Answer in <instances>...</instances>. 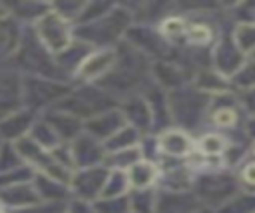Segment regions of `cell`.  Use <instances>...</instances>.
Returning <instances> with one entry per match:
<instances>
[{
  "label": "cell",
  "instance_id": "6da1fadb",
  "mask_svg": "<svg viewBox=\"0 0 255 213\" xmlns=\"http://www.w3.org/2000/svg\"><path fill=\"white\" fill-rule=\"evenodd\" d=\"M239 191L241 187L237 183V177L223 169L201 171L197 173L195 183H193V193L197 195L201 205L211 207V209H219Z\"/></svg>",
  "mask_w": 255,
  "mask_h": 213
},
{
  "label": "cell",
  "instance_id": "7a4b0ae2",
  "mask_svg": "<svg viewBox=\"0 0 255 213\" xmlns=\"http://www.w3.org/2000/svg\"><path fill=\"white\" fill-rule=\"evenodd\" d=\"M211 98L209 94L201 92V90H189V88H177L171 96H169V111L173 115V119L183 125V127H195L201 117L209 111L211 106Z\"/></svg>",
  "mask_w": 255,
  "mask_h": 213
},
{
  "label": "cell",
  "instance_id": "3957f363",
  "mask_svg": "<svg viewBox=\"0 0 255 213\" xmlns=\"http://www.w3.org/2000/svg\"><path fill=\"white\" fill-rule=\"evenodd\" d=\"M245 109L241 106L239 94L235 92H221L215 94L211 98V106H209V119L211 123L221 129V131H231L237 127H243L245 123Z\"/></svg>",
  "mask_w": 255,
  "mask_h": 213
},
{
  "label": "cell",
  "instance_id": "277c9868",
  "mask_svg": "<svg viewBox=\"0 0 255 213\" xmlns=\"http://www.w3.org/2000/svg\"><path fill=\"white\" fill-rule=\"evenodd\" d=\"M128 24H129V12H126L122 8H114L104 18L84 24L80 38L86 42H92V44H110L126 30Z\"/></svg>",
  "mask_w": 255,
  "mask_h": 213
},
{
  "label": "cell",
  "instance_id": "5b68a950",
  "mask_svg": "<svg viewBox=\"0 0 255 213\" xmlns=\"http://www.w3.org/2000/svg\"><path fill=\"white\" fill-rule=\"evenodd\" d=\"M245 60H247V56L235 44L233 34H223L221 38H217L213 52H211L213 72H217L225 80H231L237 74V70L245 64Z\"/></svg>",
  "mask_w": 255,
  "mask_h": 213
},
{
  "label": "cell",
  "instance_id": "8992f818",
  "mask_svg": "<svg viewBox=\"0 0 255 213\" xmlns=\"http://www.w3.org/2000/svg\"><path fill=\"white\" fill-rule=\"evenodd\" d=\"M38 38L42 46L50 52H68L70 50V28L66 18L58 12H48L38 20Z\"/></svg>",
  "mask_w": 255,
  "mask_h": 213
},
{
  "label": "cell",
  "instance_id": "52a82bcc",
  "mask_svg": "<svg viewBox=\"0 0 255 213\" xmlns=\"http://www.w3.org/2000/svg\"><path fill=\"white\" fill-rule=\"evenodd\" d=\"M201 201L193 191H161L153 213H195Z\"/></svg>",
  "mask_w": 255,
  "mask_h": 213
},
{
  "label": "cell",
  "instance_id": "ba28073f",
  "mask_svg": "<svg viewBox=\"0 0 255 213\" xmlns=\"http://www.w3.org/2000/svg\"><path fill=\"white\" fill-rule=\"evenodd\" d=\"M108 175L110 173L102 167H88L72 179V187H74L76 195H80L82 201H86V199H92L104 191Z\"/></svg>",
  "mask_w": 255,
  "mask_h": 213
},
{
  "label": "cell",
  "instance_id": "9c48e42d",
  "mask_svg": "<svg viewBox=\"0 0 255 213\" xmlns=\"http://www.w3.org/2000/svg\"><path fill=\"white\" fill-rule=\"evenodd\" d=\"M157 149L167 157L181 159L193 151V141L183 129H165L157 139Z\"/></svg>",
  "mask_w": 255,
  "mask_h": 213
},
{
  "label": "cell",
  "instance_id": "30bf717a",
  "mask_svg": "<svg viewBox=\"0 0 255 213\" xmlns=\"http://www.w3.org/2000/svg\"><path fill=\"white\" fill-rule=\"evenodd\" d=\"M0 201L12 209H26V207H32V205H38L40 201V195L36 191L34 185H28V183H16V185H10V187H4L0 189Z\"/></svg>",
  "mask_w": 255,
  "mask_h": 213
},
{
  "label": "cell",
  "instance_id": "8fae6325",
  "mask_svg": "<svg viewBox=\"0 0 255 213\" xmlns=\"http://www.w3.org/2000/svg\"><path fill=\"white\" fill-rule=\"evenodd\" d=\"M122 127H126V117L122 111H104L100 115H96L94 119L88 121V131L94 137H112L114 133H118Z\"/></svg>",
  "mask_w": 255,
  "mask_h": 213
},
{
  "label": "cell",
  "instance_id": "7c38bea8",
  "mask_svg": "<svg viewBox=\"0 0 255 213\" xmlns=\"http://www.w3.org/2000/svg\"><path fill=\"white\" fill-rule=\"evenodd\" d=\"M112 66H114V52L102 50V52L92 54L78 66V76H82L84 80H96V78H102L104 74H108L112 70Z\"/></svg>",
  "mask_w": 255,
  "mask_h": 213
},
{
  "label": "cell",
  "instance_id": "4fadbf2b",
  "mask_svg": "<svg viewBox=\"0 0 255 213\" xmlns=\"http://www.w3.org/2000/svg\"><path fill=\"white\" fill-rule=\"evenodd\" d=\"M159 177V171L155 167L153 161H137L135 165L129 167L128 171V179H129V187L133 189H149L151 183H155Z\"/></svg>",
  "mask_w": 255,
  "mask_h": 213
},
{
  "label": "cell",
  "instance_id": "5bb4252c",
  "mask_svg": "<svg viewBox=\"0 0 255 213\" xmlns=\"http://www.w3.org/2000/svg\"><path fill=\"white\" fill-rule=\"evenodd\" d=\"M72 159H76L78 165H82L84 169L92 167L96 161L102 159V149L98 145L96 139L92 137H82L76 141L74 149H72Z\"/></svg>",
  "mask_w": 255,
  "mask_h": 213
},
{
  "label": "cell",
  "instance_id": "9a60e30c",
  "mask_svg": "<svg viewBox=\"0 0 255 213\" xmlns=\"http://www.w3.org/2000/svg\"><path fill=\"white\" fill-rule=\"evenodd\" d=\"M229 147H231V141L225 135L215 133V131L203 133L197 141V151L205 157H225Z\"/></svg>",
  "mask_w": 255,
  "mask_h": 213
},
{
  "label": "cell",
  "instance_id": "2e32d148",
  "mask_svg": "<svg viewBox=\"0 0 255 213\" xmlns=\"http://www.w3.org/2000/svg\"><path fill=\"white\" fill-rule=\"evenodd\" d=\"M124 117L129 119L135 127H145L153 121V111L149 107V104L143 98H131L126 104V111Z\"/></svg>",
  "mask_w": 255,
  "mask_h": 213
},
{
  "label": "cell",
  "instance_id": "e0dca14e",
  "mask_svg": "<svg viewBox=\"0 0 255 213\" xmlns=\"http://www.w3.org/2000/svg\"><path fill=\"white\" fill-rule=\"evenodd\" d=\"M34 187H36L40 199H48V201H52V203H54V201H62V199L68 197V187H66V183H62V181H58V179H52V177H48V175H42V173L36 177Z\"/></svg>",
  "mask_w": 255,
  "mask_h": 213
},
{
  "label": "cell",
  "instance_id": "ac0fdd59",
  "mask_svg": "<svg viewBox=\"0 0 255 213\" xmlns=\"http://www.w3.org/2000/svg\"><path fill=\"white\" fill-rule=\"evenodd\" d=\"M30 92H32V100L36 104H44L50 102L54 98H64L66 88H60L56 82H48V80H34L30 84Z\"/></svg>",
  "mask_w": 255,
  "mask_h": 213
},
{
  "label": "cell",
  "instance_id": "d6986e66",
  "mask_svg": "<svg viewBox=\"0 0 255 213\" xmlns=\"http://www.w3.org/2000/svg\"><path fill=\"white\" fill-rule=\"evenodd\" d=\"M30 123H32V113H28V111H18V113H14V115H8V117L0 123V133H2L4 137H8V139H14V137L22 135V133L28 129Z\"/></svg>",
  "mask_w": 255,
  "mask_h": 213
},
{
  "label": "cell",
  "instance_id": "ffe728a7",
  "mask_svg": "<svg viewBox=\"0 0 255 213\" xmlns=\"http://www.w3.org/2000/svg\"><path fill=\"white\" fill-rule=\"evenodd\" d=\"M215 34H213V28L205 22H191L187 24V30H185V40L187 44L195 46V48H205L213 42Z\"/></svg>",
  "mask_w": 255,
  "mask_h": 213
},
{
  "label": "cell",
  "instance_id": "44dd1931",
  "mask_svg": "<svg viewBox=\"0 0 255 213\" xmlns=\"http://www.w3.org/2000/svg\"><path fill=\"white\" fill-rule=\"evenodd\" d=\"M215 213H255V193L239 191L219 209H215Z\"/></svg>",
  "mask_w": 255,
  "mask_h": 213
},
{
  "label": "cell",
  "instance_id": "7402d4cb",
  "mask_svg": "<svg viewBox=\"0 0 255 213\" xmlns=\"http://www.w3.org/2000/svg\"><path fill=\"white\" fill-rule=\"evenodd\" d=\"M233 40L235 44L241 48V52L249 58L255 54V22H247V24H235L233 28Z\"/></svg>",
  "mask_w": 255,
  "mask_h": 213
},
{
  "label": "cell",
  "instance_id": "603a6c76",
  "mask_svg": "<svg viewBox=\"0 0 255 213\" xmlns=\"http://www.w3.org/2000/svg\"><path fill=\"white\" fill-rule=\"evenodd\" d=\"M231 88H235L239 94L255 88V58H247L245 64L237 70V74L229 80Z\"/></svg>",
  "mask_w": 255,
  "mask_h": 213
},
{
  "label": "cell",
  "instance_id": "cb8c5ba5",
  "mask_svg": "<svg viewBox=\"0 0 255 213\" xmlns=\"http://www.w3.org/2000/svg\"><path fill=\"white\" fill-rule=\"evenodd\" d=\"M235 177H237V183H239L241 191L255 193V153L241 159V163L237 165Z\"/></svg>",
  "mask_w": 255,
  "mask_h": 213
},
{
  "label": "cell",
  "instance_id": "d4e9b609",
  "mask_svg": "<svg viewBox=\"0 0 255 213\" xmlns=\"http://www.w3.org/2000/svg\"><path fill=\"white\" fill-rule=\"evenodd\" d=\"M157 195L151 189H135L129 197V209L131 213H153L157 205Z\"/></svg>",
  "mask_w": 255,
  "mask_h": 213
},
{
  "label": "cell",
  "instance_id": "484cf974",
  "mask_svg": "<svg viewBox=\"0 0 255 213\" xmlns=\"http://www.w3.org/2000/svg\"><path fill=\"white\" fill-rule=\"evenodd\" d=\"M18 44V26L10 20L0 18V58H6L16 50Z\"/></svg>",
  "mask_w": 255,
  "mask_h": 213
},
{
  "label": "cell",
  "instance_id": "4316f807",
  "mask_svg": "<svg viewBox=\"0 0 255 213\" xmlns=\"http://www.w3.org/2000/svg\"><path fill=\"white\" fill-rule=\"evenodd\" d=\"M133 32H137L133 42L137 46H141V50H147V52H153V54H163L165 52L163 50L165 44H163L159 32H153V30H133Z\"/></svg>",
  "mask_w": 255,
  "mask_h": 213
},
{
  "label": "cell",
  "instance_id": "83f0119b",
  "mask_svg": "<svg viewBox=\"0 0 255 213\" xmlns=\"http://www.w3.org/2000/svg\"><path fill=\"white\" fill-rule=\"evenodd\" d=\"M135 141H137V131H135V127L126 125V127H122L118 133H114V135L108 139V149H112V151L129 149V147L135 145Z\"/></svg>",
  "mask_w": 255,
  "mask_h": 213
},
{
  "label": "cell",
  "instance_id": "f1b7e54d",
  "mask_svg": "<svg viewBox=\"0 0 255 213\" xmlns=\"http://www.w3.org/2000/svg\"><path fill=\"white\" fill-rule=\"evenodd\" d=\"M129 187V179H128V173H122V171H114L108 175V181H106V187L102 191V197L104 199H112V197H122L124 191Z\"/></svg>",
  "mask_w": 255,
  "mask_h": 213
},
{
  "label": "cell",
  "instance_id": "f546056e",
  "mask_svg": "<svg viewBox=\"0 0 255 213\" xmlns=\"http://www.w3.org/2000/svg\"><path fill=\"white\" fill-rule=\"evenodd\" d=\"M48 123L56 129V133L60 137H70V135H76L80 131V123L78 119L72 115V113H64V115H52L48 119Z\"/></svg>",
  "mask_w": 255,
  "mask_h": 213
},
{
  "label": "cell",
  "instance_id": "4dcf8cb0",
  "mask_svg": "<svg viewBox=\"0 0 255 213\" xmlns=\"http://www.w3.org/2000/svg\"><path fill=\"white\" fill-rule=\"evenodd\" d=\"M18 104V88L12 78H0V109H10Z\"/></svg>",
  "mask_w": 255,
  "mask_h": 213
},
{
  "label": "cell",
  "instance_id": "1f68e13d",
  "mask_svg": "<svg viewBox=\"0 0 255 213\" xmlns=\"http://www.w3.org/2000/svg\"><path fill=\"white\" fill-rule=\"evenodd\" d=\"M96 213H128L129 211V197H112V199H100L96 205Z\"/></svg>",
  "mask_w": 255,
  "mask_h": 213
},
{
  "label": "cell",
  "instance_id": "d6a6232c",
  "mask_svg": "<svg viewBox=\"0 0 255 213\" xmlns=\"http://www.w3.org/2000/svg\"><path fill=\"white\" fill-rule=\"evenodd\" d=\"M155 74L159 78L161 84L165 86H177L179 84V70L173 66V64H167V62H159L157 68H155Z\"/></svg>",
  "mask_w": 255,
  "mask_h": 213
},
{
  "label": "cell",
  "instance_id": "836d02e7",
  "mask_svg": "<svg viewBox=\"0 0 255 213\" xmlns=\"http://www.w3.org/2000/svg\"><path fill=\"white\" fill-rule=\"evenodd\" d=\"M14 12H18L22 18H36V16H44L50 12V6L46 4H30V2H22V4H16Z\"/></svg>",
  "mask_w": 255,
  "mask_h": 213
},
{
  "label": "cell",
  "instance_id": "e575fe53",
  "mask_svg": "<svg viewBox=\"0 0 255 213\" xmlns=\"http://www.w3.org/2000/svg\"><path fill=\"white\" fill-rule=\"evenodd\" d=\"M239 100H241V106H243L245 113L247 115H255V88L247 90V92H241Z\"/></svg>",
  "mask_w": 255,
  "mask_h": 213
},
{
  "label": "cell",
  "instance_id": "d590c367",
  "mask_svg": "<svg viewBox=\"0 0 255 213\" xmlns=\"http://www.w3.org/2000/svg\"><path fill=\"white\" fill-rule=\"evenodd\" d=\"M58 205H48V207H44V205H32V207H26V209H18L16 213H60V209H56Z\"/></svg>",
  "mask_w": 255,
  "mask_h": 213
},
{
  "label": "cell",
  "instance_id": "8d00e7d4",
  "mask_svg": "<svg viewBox=\"0 0 255 213\" xmlns=\"http://www.w3.org/2000/svg\"><path fill=\"white\" fill-rule=\"evenodd\" d=\"M70 213H96V207L88 205L86 201H72L70 203Z\"/></svg>",
  "mask_w": 255,
  "mask_h": 213
},
{
  "label": "cell",
  "instance_id": "74e56055",
  "mask_svg": "<svg viewBox=\"0 0 255 213\" xmlns=\"http://www.w3.org/2000/svg\"><path fill=\"white\" fill-rule=\"evenodd\" d=\"M241 129H243V133H245L247 137H251L253 143H255V115H247Z\"/></svg>",
  "mask_w": 255,
  "mask_h": 213
},
{
  "label": "cell",
  "instance_id": "f35d334b",
  "mask_svg": "<svg viewBox=\"0 0 255 213\" xmlns=\"http://www.w3.org/2000/svg\"><path fill=\"white\" fill-rule=\"evenodd\" d=\"M195 213H215V209H211V207H205V205H201Z\"/></svg>",
  "mask_w": 255,
  "mask_h": 213
},
{
  "label": "cell",
  "instance_id": "ab89813d",
  "mask_svg": "<svg viewBox=\"0 0 255 213\" xmlns=\"http://www.w3.org/2000/svg\"><path fill=\"white\" fill-rule=\"evenodd\" d=\"M0 213H6V211H4V203H2V201H0Z\"/></svg>",
  "mask_w": 255,
  "mask_h": 213
},
{
  "label": "cell",
  "instance_id": "60d3db41",
  "mask_svg": "<svg viewBox=\"0 0 255 213\" xmlns=\"http://www.w3.org/2000/svg\"><path fill=\"white\" fill-rule=\"evenodd\" d=\"M2 14H4V8H2V6H0V18H2Z\"/></svg>",
  "mask_w": 255,
  "mask_h": 213
},
{
  "label": "cell",
  "instance_id": "b9f144b4",
  "mask_svg": "<svg viewBox=\"0 0 255 213\" xmlns=\"http://www.w3.org/2000/svg\"><path fill=\"white\" fill-rule=\"evenodd\" d=\"M253 153H255V143H253Z\"/></svg>",
  "mask_w": 255,
  "mask_h": 213
},
{
  "label": "cell",
  "instance_id": "7bdbcfd3",
  "mask_svg": "<svg viewBox=\"0 0 255 213\" xmlns=\"http://www.w3.org/2000/svg\"><path fill=\"white\" fill-rule=\"evenodd\" d=\"M249 58H255V54H253V56H249Z\"/></svg>",
  "mask_w": 255,
  "mask_h": 213
}]
</instances>
